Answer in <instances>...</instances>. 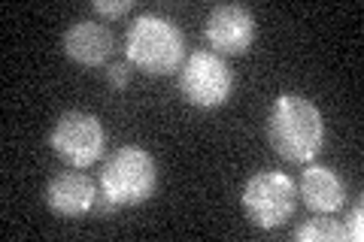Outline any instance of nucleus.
Instances as JSON below:
<instances>
[{
  "instance_id": "f257e3e1",
  "label": "nucleus",
  "mask_w": 364,
  "mask_h": 242,
  "mask_svg": "<svg viewBox=\"0 0 364 242\" xmlns=\"http://www.w3.org/2000/svg\"><path fill=\"white\" fill-rule=\"evenodd\" d=\"M267 140H270V148L282 160L310 164L322 152L325 119L310 97L286 91V94L273 100V106L267 112Z\"/></svg>"
},
{
  "instance_id": "f03ea898",
  "label": "nucleus",
  "mask_w": 364,
  "mask_h": 242,
  "mask_svg": "<svg viewBox=\"0 0 364 242\" xmlns=\"http://www.w3.org/2000/svg\"><path fill=\"white\" fill-rule=\"evenodd\" d=\"M124 55L146 76H170L182 70L186 61V37L164 16L143 13L124 33Z\"/></svg>"
},
{
  "instance_id": "7ed1b4c3",
  "label": "nucleus",
  "mask_w": 364,
  "mask_h": 242,
  "mask_svg": "<svg viewBox=\"0 0 364 242\" xmlns=\"http://www.w3.org/2000/svg\"><path fill=\"white\" fill-rule=\"evenodd\" d=\"M158 188V160L140 145H119L100 170V194L116 206H140Z\"/></svg>"
},
{
  "instance_id": "20e7f679",
  "label": "nucleus",
  "mask_w": 364,
  "mask_h": 242,
  "mask_svg": "<svg viewBox=\"0 0 364 242\" xmlns=\"http://www.w3.org/2000/svg\"><path fill=\"white\" fill-rule=\"evenodd\" d=\"M243 212L258 230H277L298 206V185L279 170H261L243 188Z\"/></svg>"
},
{
  "instance_id": "39448f33",
  "label": "nucleus",
  "mask_w": 364,
  "mask_h": 242,
  "mask_svg": "<svg viewBox=\"0 0 364 242\" xmlns=\"http://www.w3.org/2000/svg\"><path fill=\"white\" fill-rule=\"evenodd\" d=\"M234 91V70L215 52H195L179 70V94L198 109H215Z\"/></svg>"
},
{
  "instance_id": "423d86ee",
  "label": "nucleus",
  "mask_w": 364,
  "mask_h": 242,
  "mask_svg": "<svg viewBox=\"0 0 364 242\" xmlns=\"http://www.w3.org/2000/svg\"><path fill=\"white\" fill-rule=\"evenodd\" d=\"M104 143H107V133H104L100 119L91 112H82V109L61 112L49 133L52 152L58 155L67 167H76V170H85L95 164V160L104 155Z\"/></svg>"
},
{
  "instance_id": "0eeeda50",
  "label": "nucleus",
  "mask_w": 364,
  "mask_h": 242,
  "mask_svg": "<svg viewBox=\"0 0 364 242\" xmlns=\"http://www.w3.org/2000/svg\"><path fill=\"white\" fill-rule=\"evenodd\" d=\"M255 16L243 4H219L203 21V40L215 55H243L255 43Z\"/></svg>"
},
{
  "instance_id": "6e6552de",
  "label": "nucleus",
  "mask_w": 364,
  "mask_h": 242,
  "mask_svg": "<svg viewBox=\"0 0 364 242\" xmlns=\"http://www.w3.org/2000/svg\"><path fill=\"white\" fill-rule=\"evenodd\" d=\"M97 185L95 179L85 176L82 170H61L55 172L46 185V206L58 215V218H82L88 212H95L97 203Z\"/></svg>"
},
{
  "instance_id": "1a4fd4ad",
  "label": "nucleus",
  "mask_w": 364,
  "mask_h": 242,
  "mask_svg": "<svg viewBox=\"0 0 364 242\" xmlns=\"http://www.w3.org/2000/svg\"><path fill=\"white\" fill-rule=\"evenodd\" d=\"M61 49L73 64L100 67L112 55V31L95 18H76L61 37Z\"/></svg>"
},
{
  "instance_id": "9d476101",
  "label": "nucleus",
  "mask_w": 364,
  "mask_h": 242,
  "mask_svg": "<svg viewBox=\"0 0 364 242\" xmlns=\"http://www.w3.org/2000/svg\"><path fill=\"white\" fill-rule=\"evenodd\" d=\"M298 197L306 203V209L318 215H334L346 203V185L331 167L310 164L298 182Z\"/></svg>"
},
{
  "instance_id": "9b49d317",
  "label": "nucleus",
  "mask_w": 364,
  "mask_h": 242,
  "mask_svg": "<svg viewBox=\"0 0 364 242\" xmlns=\"http://www.w3.org/2000/svg\"><path fill=\"white\" fill-rule=\"evenodd\" d=\"M291 236L301 239V242H346V224H340L337 218L316 212V218L294 227Z\"/></svg>"
},
{
  "instance_id": "f8f14e48",
  "label": "nucleus",
  "mask_w": 364,
  "mask_h": 242,
  "mask_svg": "<svg viewBox=\"0 0 364 242\" xmlns=\"http://www.w3.org/2000/svg\"><path fill=\"white\" fill-rule=\"evenodd\" d=\"M91 9H95L97 16L119 18V16H124V13H131L134 4H131V0H95V4H91Z\"/></svg>"
},
{
  "instance_id": "ddd939ff",
  "label": "nucleus",
  "mask_w": 364,
  "mask_h": 242,
  "mask_svg": "<svg viewBox=\"0 0 364 242\" xmlns=\"http://www.w3.org/2000/svg\"><path fill=\"white\" fill-rule=\"evenodd\" d=\"M107 82H109V88H116V91L128 88V82H131V67L128 64H109L107 67Z\"/></svg>"
},
{
  "instance_id": "4468645a",
  "label": "nucleus",
  "mask_w": 364,
  "mask_h": 242,
  "mask_svg": "<svg viewBox=\"0 0 364 242\" xmlns=\"http://www.w3.org/2000/svg\"><path fill=\"white\" fill-rule=\"evenodd\" d=\"M346 239H352V242H361L364 239V209H361V203L352 209L349 221H346Z\"/></svg>"
}]
</instances>
